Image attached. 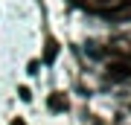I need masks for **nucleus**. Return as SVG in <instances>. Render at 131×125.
<instances>
[{
    "instance_id": "1",
    "label": "nucleus",
    "mask_w": 131,
    "mask_h": 125,
    "mask_svg": "<svg viewBox=\"0 0 131 125\" xmlns=\"http://www.w3.org/2000/svg\"><path fill=\"white\" fill-rule=\"evenodd\" d=\"M105 73H108L111 82H125V79H131V64H125V61H111Z\"/></svg>"
},
{
    "instance_id": "2",
    "label": "nucleus",
    "mask_w": 131,
    "mask_h": 125,
    "mask_svg": "<svg viewBox=\"0 0 131 125\" xmlns=\"http://www.w3.org/2000/svg\"><path fill=\"white\" fill-rule=\"evenodd\" d=\"M47 105H50V111H52V113L67 111V99H64V93H52V96L47 99Z\"/></svg>"
},
{
    "instance_id": "3",
    "label": "nucleus",
    "mask_w": 131,
    "mask_h": 125,
    "mask_svg": "<svg viewBox=\"0 0 131 125\" xmlns=\"http://www.w3.org/2000/svg\"><path fill=\"white\" fill-rule=\"evenodd\" d=\"M56 55H58V44H56V41L50 38V41H47V64H50V61L56 58Z\"/></svg>"
},
{
    "instance_id": "4",
    "label": "nucleus",
    "mask_w": 131,
    "mask_h": 125,
    "mask_svg": "<svg viewBox=\"0 0 131 125\" xmlns=\"http://www.w3.org/2000/svg\"><path fill=\"white\" fill-rule=\"evenodd\" d=\"M18 93H20V99H24V102H29V99H32V93H29V87H20Z\"/></svg>"
},
{
    "instance_id": "5",
    "label": "nucleus",
    "mask_w": 131,
    "mask_h": 125,
    "mask_svg": "<svg viewBox=\"0 0 131 125\" xmlns=\"http://www.w3.org/2000/svg\"><path fill=\"white\" fill-rule=\"evenodd\" d=\"M9 125H26V122H24V119H12Z\"/></svg>"
}]
</instances>
